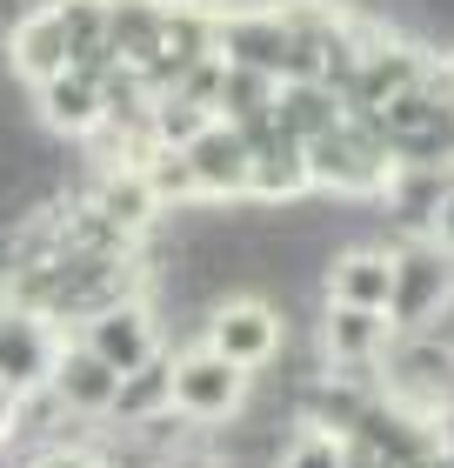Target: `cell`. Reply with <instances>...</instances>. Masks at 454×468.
<instances>
[{"mask_svg": "<svg viewBox=\"0 0 454 468\" xmlns=\"http://www.w3.org/2000/svg\"><path fill=\"white\" fill-rule=\"evenodd\" d=\"M395 288H387V322L395 335H421L428 322H441L454 308V254L421 234V241H395Z\"/></svg>", "mask_w": 454, "mask_h": 468, "instance_id": "6da1fadb", "label": "cell"}, {"mask_svg": "<svg viewBox=\"0 0 454 468\" xmlns=\"http://www.w3.org/2000/svg\"><path fill=\"white\" fill-rule=\"evenodd\" d=\"M248 409V368L221 361L214 348H181L174 355V415H187L194 429H221Z\"/></svg>", "mask_w": 454, "mask_h": 468, "instance_id": "7a4b0ae2", "label": "cell"}, {"mask_svg": "<svg viewBox=\"0 0 454 468\" xmlns=\"http://www.w3.org/2000/svg\"><path fill=\"white\" fill-rule=\"evenodd\" d=\"M280 314L261 302V294H221L207 314V328H201V348H214L221 361H234V368H248V375H261L268 361L280 355Z\"/></svg>", "mask_w": 454, "mask_h": 468, "instance_id": "3957f363", "label": "cell"}, {"mask_svg": "<svg viewBox=\"0 0 454 468\" xmlns=\"http://www.w3.org/2000/svg\"><path fill=\"white\" fill-rule=\"evenodd\" d=\"M60 348L68 342H60V328L48 322V314H34V308H7L0 314V381H7L20 401L48 395Z\"/></svg>", "mask_w": 454, "mask_h": 468, "instance_id": "277c9868", "label": "cell"}, {"mask_svg": "<svg viewBox=\"0 0 454 468\" xmlns=\"http://www.w3.org/2000/svg\"><path fill=\"white\" fill-rule=\"evenodd\" d=\"M80 348L100 355L114 375L147 368V361L161 355V322H154V308H147V294H134V302H114V308L88 314V322H80Z\"/></svg>", "mask_w": 454, "mask_h": 468, "instance_id": "5b68a950", "label": "cell"}, {"mask_svg": "<svg viewBox=\"0 0 454 468\" xmlns=\"http://www.w3.org/2000/svg\"><path fill=\"white\" fill-rule=\"evenodd\" d=\"M214 54H221V68H248V74L280 80V60H288V27H280L274 7H221Z\"/></svg>", "mask_w": 454, "mask_h": 468, "instance_id": "8992f818", "label": "cell"}, {"mask_svg": "<svg viewBox=\"0 0 454 468\" xmlns=\"http://www.w3.org/2000/svg\"><path fill=\"white\" fill-rule=\"evenodd\" d=\"M181 161L194 175V201H248V141L227 121H207L181 147Z\"/></svg>", "mask_w": 454, "mask_h": 468, "instance_id": "52a82bcc", "label": "cell"}, {"mask_svg": "<svg viewBox=\"0 0 454 468\" xmlns=\"http://www.w3.org/2000/svg\"><path fill=\"white\" fill-rule=\"evenodd\" d=\"M387 348H395V322L375 308H328L321 322V361L341 375H375Z\"/></svg>", "mask_w": 454, "mask_h": 468, "instance_id": "ba28073f", "label": "cell"}, {"mask_svg": "<svg viewBox=\"0 0 454 468\" xmlns=\"http://www.w3.org/2000/svg\"><path fill=\"white\" fill-rule=\"evenodd\" d=\"M114 388H121V375L107 368L100 355H88L80 342H68V348H60V361H54V381H48L54 409H68L74 421H107V409H114Z\"/></svg>", "mask_w": 454, "mask_h": 468, "instance_id": "9c48e42d", "label": "cell"}, {"mask_svg": "<svg viewBox=\"0 0 454 468\" xmlns=\"http://www.w3.org/2000/svg\"><path fill=\"white\" fill-rule=\"evenodd\" d=\"M34 101H40V121H48L54 134H100L107 127V88L88 68H60L54 80L34 88Z\"/></svg>", "mask_w": 454, "mask_h": 468, "instance_id": "30bf717a", "label": "cell"}, {"mask_svg": "<svg viewBox=\"0 0 454 468\" xmlns=\"http://www.w3.org/2000/svg\"><path fill=\"white\" fill-rule=\"evenodd\" d=\"M448 187H454V167H395V175H387L381 201H387V221H395L401 241L435 234V215H441Z\"/></svg>", "mask_w": 454, "mask_h": 468, "instance_id": "8fae6325", "label": "cell"}, {"mask_svg": "<svg viewBox=\"0 0 454 468\" xmlns=\"http://www.w3.org/2000/svg\"><path fill=\"white\" fill-rule=\"evenodd\" d=\"M387 288H395V254L387 248H334L328 254V302L334 308H375L387 314Z\"/></svg>", "mask_w": 454, "mask_h": 468, "instance_id": "7c38bea8", "label": "cell"}, {"mask_svg": "<svg viewBox=\"0 0 454 468\" xmlns=\"http://www.w3.org/2000/svg\"><path fill=\"white\" fill-rule=\"evenodd\" d=\"M7 60H14L20 80H34V88L68 68V34H60L54 7H34V14L14 20V27H7Z\"/></svg>", "mask_w": 454, "mask_h": 468, "instance_id": "4fadbf2b", "label": "cell"}, {"mask_svg": "<svg viewBox=\"0 0 454 468\" xmlns=\"http://www.w3.org/2000/svg\"><path fill=\"white\" fill-rule=\"evenodd\" d=\"M167 40V0H107V48L121 68H147Z\"/></svg>", "mask_w": 454, "mask_h": 468, "instance_id": "5bb4252c", "label": "cell"}, {"mask_svg": "<svg viewBox=\"0 0 454 468\" xmlns=\"http://www.w3.org/2000/svg\"><path fill=\"white\" fill-rule=\"evenodd\" d=\"M174 409V355H154L147 368L134 375H121V388H114V409H107V429H141V421H154Z\"/></svg>", "mask_w": 454, "mask_h": 468, "instance_id": "9a60e30c", "label": "cell"}, {"mask_svg": "<svg viewBox=\"0 0 454 468\" xmlns=\"http://www.w3.org/2000/svg\"><path fill=\"white\" fill-rule=\"evenodd\" d=\"M274 121H280V134H294L308 147V141L328 134V127H341L348 114H341V94H328L321 80H280L274 88Z\"/></svg>", "mask_w": 454, "mask_h": 468, "instance_id": "2e32d148", "label": "cell"}, {"mask_svg": "<svg viewBox=\"0 0 454 468\" xmlns=\"http://www.w3.org/2000/svg\"><path fill=\"white\" fill-rule=\"evenodd\" d=\"M274 88H280V80H268V74L227 68V74H221V94H214V121H227V127H248V121L274 114Z\"/></svg>", "mask_w": 454, "mask_h": 468, "instance_id": "e0dca14e", "label": "cell"}, {"mask_svg": "<svg viewBox=\"0 0 454 468\" xmlns=\"http://www.w3.org/2000/svg\"><path fill=\"white\" fill-rule=\"evenodd\" d=\"M274 468H341V435L294 421L288 441H280V455H274Z\"/></svg>", "mask_w": 454, "mask_h": 468, "instance_id": "ac0fdd59", "label": "cell"}, {"mask_svg": "<svg viewBox=\"0 0 454 468\" xmlns=\"http://www.w3.org/2000/svg\"><path fill=\"white\" fill-rule=\"evenodd\" d=\"M341 468H395L381 449H367V441H341Z\"/></svg>", "mask_w": 454, "mask_h": 468, "instance_id": "d6986e66", "label": "cell"}, {"mask_svg": "<svg viewBox=\"0 0 454 468\" xmlns=\"http://www.w3.org/2000/svg\"><path fill=\"white\" fill-rule=\"evenodd\" d=\"M14 429H20V395L7 388V381H0V449L14 441Z\"/></svg>", "mask_w": 454, "mask_h": 468, "instance_id": "ffe728a7", "label": "cell"}, {"mask_svg": "<svg viewBox=\"0 0 454 468\" xmlns=\"http://www.w3.org/2000/svg\"><path fill=\"white\" fill-rule=\"evenodd\" d=\"M154 468H221V462H214L207 449H174V455H161Z\"/></svg>", "mask_w": 454, "mask_h": 468, "instance_id": "44dd1931", "label": "cell"}, {"mask_svg": "<svg viewBox=\"0 0 454 468\" xmlns=\"http://www.w3.org/2000/svg\"><path fill=\"white\" fill-rule=\"evenodd\" d=\"M435 241L454 254V187H448V201H441V215H435Z\"/></svg>", "mask_w": 454, "mask_h": 468, "instance_id": "7402d4cb", "label": "cell"}, {"mask_svg": "<svg viewBox=\"0 0 454 468\" xmlns=\"http://www.w3.org/2000/svg\"><path fill=\"white\" fill-rule=\"evenodd\" d=\"M441 415H454V375H448V395H441Z\"/></svg>", "mask_w": 454, "mask_h": 468, "instance_id": "603a6c76", "label": "cell"}, {"mask_svg": "<svg viewBox=\"0 0 454 468\" xmlns=\"http://www.w3.org/2000/svg\"><path fill=\"white\" fill-rule=\"evenodd\" d=\"M448 88H454V60H448Z\"/></svg>", "mask_w": 454, "mask_h": 468, "instance_id": "cb8c5ba5", "label": "cell"}, {"mask_svg": "<svg viewBox=\"0 0 454 468\" xmlns=\"http://www.w3.org/2000/svg\"><path fill=\"white\" fill-rule=\"evenodd\" d=\"M0 314H7V294H0Z\"/></svg>", "mask_w": 454, "mask_h": 468, "instance_id": "d4e9b609", "label": "cell"}]
</instances>
